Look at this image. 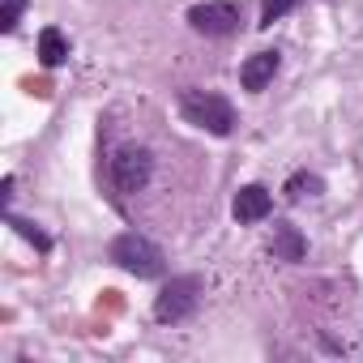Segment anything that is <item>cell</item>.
I'll return each mask as SVG.
<instances>
[{
    "instance_id": "5b68a950",
    "label": "cell",
    "mask_w": 363,
    "mask_h": 363,
    "mask_svg": "<svg viewBox=\"0 0 363 363\" xmlns=\"http://www.w3.org/2000/svg\"><path fill=\"white\" fill-rule=\"evenodd\" d=\"M189 26L206 39H223L240 30V5L235 0H206V5L189 9Z\"/></svg>"
},
{
    "instance_id": "8992f818",
    "label": "cell",
    "mask_w": 363,
    "mask_h": 363,
    "mask_svg": "<svg viewBox=\"0 0 363 363\" xmlns=\"http://www.w3.org/2000/svg\"><path fill=\"white\" fill-rule=\"evenodd\" d=\"M231 214H235L240 227L265 223V218L274 214V193H269L265 184H244V189L235 193V201H231Z\"/></svg>"
},
{
    "instance_id": "277c9868",
    "label": "cell",
    "mask_w": 363,
    "mask_h": 363,
    "mask_svg": "<svg viewBox=\"0 0 363 363\" xmlns=\"http://www.w3.org/2000/svg\"><path fill=\"white\" fill-rule=\"evenodd\" d=\"M107 175H111V189L116 193H141L150 184V175H154V154L145 145H120L107 162Z\"/></svg>"
},
{
    "instance_id": "8fae6325",
    "label": "cell",
    "mask_w": 363,
    "mask_h": 363,
    "mask_svg": "<svg viewBox=\"0 0 363 363\" xmlns=\"http://www.w3.org/2000/svg\"><path fill=\"white\" fill-rule=\"evenodd\" d=\"M299 5H303V0H265V5H261V22H257V26H261V30H269L274 22H282V18H286L291 9H299Z\"/></svg>"
},
{
    "instance_id": "6da1fadb",
    "label": "cell",
    "mask_w": 363,
    "mask_h": 363,
    "mask_svg": "<svg viewBox=\"0 0 363 363\" xmlns=\"http://www.w3.org/2000/svg\"><path fill=\"white\" fill-rule=\"evenodd\" d=\"M175 107L184 116V124H193L210 137H231L235 133V107L214 90H184Z\"/></svg>"
},
{
    "instance_id": "9c48e42d",
    "label": "cell",
    "mask_w": 363,
    "mask_h": 363,
    "mask_svg": "<svg viewBox=\"0 0 363 363\" xmlns=\"http://www.w3.org/2000/svg\"><path fill=\"white\" fill-rule=\"evenodd\" d=\"M65 60H69V39H65L56 26L39 30V65H43V69H60Z\"/></svg>"
},
{
    "instance_id": "7c38bea8",
    "label": "cell",
    "mask_w": 363,
    "mask_h": 363,
    "mask_svg": "<svg viewBox=\"0 0 363 363\" xmlns=\"http://www.w3.org/2000/svg\"><path fill=\"white\" fill-rule=\"evenodd\" d=\"M9 227H13V231H18V235L26 240V244H35L39 252H48V248H52V240H48V235H43V231L35 227V223H26V218H18V214H9Z\"/></svg>"
},
{
    "instance_id": "ba28073f",
    "label": "cell",
    "mask_w": 363,
    "mask_h": 363,
    "mask_svg": "<svg viewBox=\"0 0 363 363\" xmlns=\"http://www.w3.org/2000/svg\"><path fill=\"white\" fill-rule=\"evenodd\" d=\"M269 252H274V261H286V265H295V261H303V257H308V240L299 235V227H291V223H274Z\"/></svg>"
},
{
    "instance_id": "7a4b0ae2",
    "label": "cell",
    "mask_w": 363,
    "mask_h": 363,
    "mask_svg": "<svg viewBox=\"0 0 363 363\" xmlns=\"http://www.w3.org/2000/svg\"><path fill=\"white\" fill-rule=\"evenodd\" d=\"M107 257H111V265H120V269L133 274V278H162V274H167V252H162L150 235H141V231L116 235L111 248H107Z\"/></svg>"
},
{
    "instance_id": "3957f363",
    "label": "cell",
    "mask_w": 363,
    "mask_h": 363,
    "mask_svg": "<svg viewBox=\"0 0 363 363\" xmlns=\"http://www.w3.org/2000/svg\"><path fill=\"white\" fill-rule=\"evenodd\" d=\"M201 291L206 282L197 274H179L171 282H162V291L154 295V320L158 325H179V320H189L201 303Z\"/></svg>"
},
{
    "instance_id": "5bb4252c",
    "label": "cell",
    "mask_w": 363,
    "mask_h": 363,
    "mask_svg": "<svg viewBox=\"0 0 363 363\" xmlns=\"http://www.w3.org/2000/svg\"><path fill=\"white\" fill-rule=\"evenodd\" d=\"M0 197H5V206L13 201V175H5V184H0Z\"/></svg>"
},
{
    "instance_id": "4fadbf2b",
    "label": "cell",
    "mask_w": 363,
    "mask_h": 363,
    "mask_svg": "<svg viewBox=\"0 0 363 363\" xmlns=\"http://www.w3.org/2000/svg\"><path fill=\"white\" fill-rule=\"evenodd\" d=\"M22 13H26V0H5V5H0V30L13 35L18 22H22Z\"/></svg>"
},
{
    "instance_id": "30bf717a",
    "label": "cell",
    "mask_w": 363,
    "mask_h": 363,
    "mask_svg": "<svg viewBox=\"0 0 363 363\" xmlns=\"http://www.w3.org/2000/svg\"><path fill=\"white\" fill-rule=\"evenodd\" d=\"M325 193V179L316 171H295L286 184H282V197L286 201H303V197H320Z\"/></svg>"
},
{
    "instance_id": "52a82bcc",
    "label": "cell",
    "mask_w": 363,
    "mask_h": 363,
    "mask_svg": "<svg viewBox=\"0 0 363 363\" xmlns=\"http://www.w3.org/2000/svg\"><path fill=\"white\" fill-rule=\"evenodd\" d=\"M278 65H282V56H278V52H252V56L240 65V86H244V90H252V94H261V90L274 82Z\"/></svg>"
}]
</instances>
